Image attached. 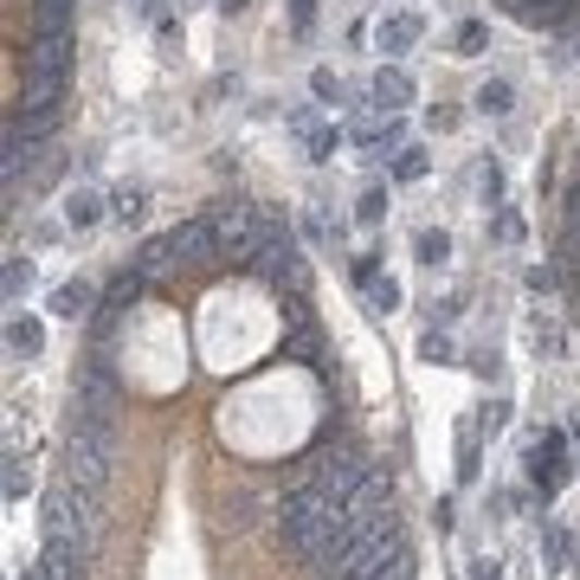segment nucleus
Listing matches in <instances>:
<instances>
[{
  "mask_svg": "<svg viewBox=\"0 0 580 580\" xmlns=\"http://www.w3.org/2000/svg\"><path fill=\"white\" fill-rule=\"evenodd\" d=\"M130 13L136 20H161V0H130Z\"/></svg>",
  "mask_w": 580,
  "mask_h": 580,
  "instance_id": "35",
  "label": "nucleus"
},
{
  "mask_svg": "<svg viewBox=\"0 0 580 580\" xmlns=\"http://www.w3.org/2000/svg\"><path fill=\"white\" fill-rule=\"evenodd\" d=\"M349 143H355V148H407V117L374 110V123H355V130H349Z\"/></svg>",
  "mask_w": 580,
  "mask_h": 580,
  "instance_id": "12",
  "label": "nucleus"
},
{
  "mask_svg": "<svg viewBox=\"0 0 580 580\" xmlns=\"http://www.w3.org/2000/svg\"><path fill=\"white\" fill-rule=\"evenodd\" d=\"M0 484H7V504H20V497L33 491V471H26V458H20V445H7V471H0Z\"/></svg>",
  "mask_w": 580,
  "mask_h": 580,
  "instance_id": "18",
  "label": "nucleus"
},
{
  "mask_svg": "<svg viewBox=\"0 0 580 580\" xmlns=\"http://www.w3.org/2000/svg\"><path fill=\"white\" fill-rule=\"evenodd\" d=\"M471 104H478V117H509V110H516V84H509V77H484Z\"/></svg>",
  "mask_w": 580,
  "mask_h": 580,
  "instance_id": "16",
  "label": "nucleus"
},
{
  "mask_svg": "<svg viewBox=\"0 0 580 580\" xmlns=\"http://www.w3.org/2000/svg\"><path fill=\"white\" fill-rule=\"evenodd\" d=\"M278 535H285V548L303 568L329 575L336 568V548L349 535V504L336 491H323V484L303 478V484H290L285 497H278Z\"/></svg>",
  "mask_w": 580,
  "mask_h": 580,
  "instance_id": "1",
  "label": "nucleus"
},
{
  "mask_svg": "<svg viewBox=\"0 0 580 580\" xmlns=\"http://www.w3.org/2000/svg\"><path fill=\"white\" fill-rule=\"evenodd\" d=\"M426 174H433V155H426L420 143L394 148V161H387V181H407V188H413V181H426Z\"/></svg>",
  "mask_w": 580,
  "mask_h": 580,
  "instance_id": "15",
  "label": "nucleus"
},
{
  "mask_svg": "<svg viewBox=\"0 0 580 580\" xmlns=\"http://www.w3.org/2000/svg\"><path fill=\"white\" fill-rule=\"evenodd\" d=\"M65 478L77 491H97L110 484V426H90V420H72V438H65Z\"/></svg>",
  "mask_w": 580,
  "mask_h": 580,
  "instance_id": "6",
  "label": "nucleus"
},
{
  "mask_svg": "<svg viewBox=\"0 0 580 580\" xmlns=\"http://www.w3.org/2000/svg\"><path fill=\"white\" fill-rule=\"evenodd\" d=\"M367 471H374V464H367V451H362V445H349V438H342V445L316 438V445H310V458H303V478H310V484H323V491H336L342 504L367 484Z\"/></svg>",
  "mask_w": 580,
  "mask_h": 580,
  "instance_id": "5",
  "label": "nucleus"
},
{
  "mask_svg": "<svg viewBox=\"0 0 580 580\" xmlns=\"http://www.w3.org/2000/svg\"><path fill=\"white\" fill-rule=\"evenodd\" d=\"M46 516H39V535H65L84 555H97V535H104V516H97V491H77L72 478H59L46 491Z\"/></svg>",
  "mask_w": 580,
  "mask_h": 580,
  "instance_id": "4",
  "label": "nucleus"
},
{
  "mask_svg": "<svg viewBox=\"0 0 580 580\" xmlns=\"http://www.w3.org/2000/svg\"><path fill=\"white\" fill-rule=\"evenodd\" d=\"M568 59H580V33H575V39H568Z\"/></svg>",
  "mask_w": 580,
  "mask_h": 580,
  "instance_id": "37",
  "label": "nucleus"
},
{
  "mask_svg": "<svg viewBox=\"0 0 580 580\" xmlns=\"http://www.w3.org/2000/svg\"><path fill=\"white\" fill-rule=\"evenodd\" d=\"M130 265L143 271L148 285H161V278H174V271H214V265H219V226L207 214L181 219V226L155 232L148 245H136V258H130Z\"/></svg>",
  "mask_w": 580,
  "mask_h": 580,
  "instance_id": "2",
  "label": "nucleus"
},
{
  "mask_svg": "<svg viewBox=\"0 0 580 580\" xmlns=\"http://www.w3.org/2000/svg\"><path fill=\"white\" fill-rule=\"evenodd\" d=\"M310 26H316V0H290V33L310 39Z\"/></svg>",
  "mask_w": 580,
  "mask_h": 580,
  "instance_id": "27",
  "label": "nucleus"
},
{
  "mask_svg": "<svg viewBox=\"0 0 580 580\" xmlns=\"http://www.w3.org/2000/svg\"><path fill=\"white\" fill-rule=\"evenodd\" d=\"M471 580H504V561H491V555H484V561H471Z\"/></svg>",
  "mask_w": 580,
  "mask_h": 580,
  "instance_id": "34",
  "label": "nucleus"
},
{
  "mask_svg": "<svg viewBox=\"0 0 580 580\" xmlns=\"http://www.w3.org/2000/svg\"><path fill=\"white\" fill-rule=\"evenodd\" d=\"M285 130H290V136H310V130H323V123H316V110H290Z\"/></svg>",
  "mask_w": 580,
  "mask_h": 580,
  "instance_id": "31",
  "label": "nucleus"
},
{
  "mask_svg": "<svg viewBox=\"0 0 580 580\" xmlns=\"http://www.w3.org/2000/svg\"><path fill=\"white\" fill-rule=\"evenodd\" d=\"M52 316H65V323H77V316H97V290L84 285V278L59 285V290H52Z\"/></svg>",
  "mask_w": 580,
  "mask_h": 580,
  "instance_id": "14",
  "label": "nucleus"
},
{
  "mask_svg": "<svg viewBox=\"0 0 580 580\" xmlns=\"http://www.w3.org/2000/svg\"><path fill=\"white\" fill-rule=\"evenodd\" d=\"M59 219H65V232H90L97 219H110V194H97V188H72V194L59 201Z\"/></svg>",
  "mask_w": 580,
  "mask_h": 580,
  "instance_id": "10",
  "label": "nucleus"
},
{
  "mask_svg": "<svg viewBox=\"0 0 580 580\" xmlns=\"http://www.w3.org/2000/svg\"><path fill=\"white\" fill-rule=\"evenodd\" d=\"M426 123H433L438 136H445V130H458V123H464V117H458V110H438V104H433V117H426Z\"/></svg>",
  "mask_w": 580,
  "mask_h": 580,
  "instance_id": "33",
  "label": "nucleus"
},
{
  "mask_svg": "<svg viewBox=\"0 0 580 580\" xmlns=\"http://www.w3.org/2000/svg\"><path fill=\"white\" fill-rule=\"evenodd\" d=\"M143 214H148V188H110V219L117 226H143Z\"/></svg>",
  "mask_w": 580,
  "mask_h": 580,
  "instance_id": "17",
  "label": "nucleus"
},
{
  "mask_svg": "<svg viewBox=\"0 0 580 580\" xmlns=\"http://www.w3.org/2000/svg\"><path fill=\"white\" fill-rule=\"evenodd\" d=\"M484 46H491V26H484V20H464V26L451 33V52H458V59H478Z\"/></svg>",
  "mask_w": 580,
  "mask_h": 580,
  "instance_id": "22",
  "label": "nucleus"
},
{
  "mask_svg": "<svg viewBox=\"0 0 580 580\" xmlns=\"http://www.w3.org/2000/svg\"><path fill=\"white\" fill-rule=\"evenodd\" d=\"M420 362H433V367L451 362V336H445V329H426V336H420Z\"/></svg>",
  "mask_w": 580,
  "mask_h": 580,
  "instance_id": "25",
  "label": "nucleus"
},
{
  "mask_svg": "<svg viewBox=\"0 0 580 580\" xmlns=\"http://www.w3.org/2000/svg\"><path fill=\"white\" fill-rule=\"evenodd\" d=\"M542 555H548V568H561L568 561V535L561 529H542Z\"/></svg>",
  "mask_w": 580,
  "mask_h": 580,
  "instance_id": "28",
  "label": "nucleus"
},
{
  "mask_svg": "<svg viewBox=\"0 0 580 580\" xmlns=\"http://www.w3.org/2000/svg\"><path fill=\"white\" fill-rule=\"evenodd\" d=\"M362 297H367V310H374V316H394L407 290H400V278H374V285H362Z\"/></svg>",
  "mask_w": 580,
  "mask_h": 580,
  "instance_id": "20",
  "label": "nucleus"
},
{
  "mask_svg": "<svg viewBox=\"0 0 580 580\" xmlns=\"http://www.w3.org/2000/svg\"><path fill=\"white\" fill-rule=\"evenodd\" d=\"M484 201H491V207L504 201V168H497V161H484Z\"/></svg>",
  "mask_w": 580,
  "mask_h": 580,
  "instance_id": "30",
  "label": "nucleus"
},
{
  "mask_svg": "<svg viewBox=\"0 0 580 580\" xmlns=\"http://www.w3.org/2000/svg\"><path fill=\"white\" fill-rule=\"evenodd\" d=\"M0 290H7V303H20V297L33 290V258H26V252H13V258H7V278H0Z\"/></svg>",
  "mask_w": 580,
  "mask_h": 580,
  "instance_id": "21",
  "label": "nucleus"
},
{
  "mask_svg": "<svg viewBox=\"0 0 580 580\" xmlns=\"http://www.w3.org/2000/svg\"><path fill=\"white\" fill-rule=\"evenodd\" d=\"M355 219H362V226H380V219H387V188H367L362 201H355Z\"/></svg>",
  "mask_w": 580,
  "mask_h": 580,
  "instance_id": "26",
  "label": "nucleus"
},
{
  "mask_svg": "<svg viewBox=\"0 0 580 580\" xmlns=\"http://www.w3.org/2000/svg\"><path fill=\"white\" fill-rule=\"evenodd\" d=\"M278 355H285V362L323 367V329H316V316H303V323H285V342H278Z\"/></svg>",
  "mask_w": 580,
  "mask_h": 580,
  "instance_id": "11",
  "label": "nucleus"
},
{
  "mask_svg": "<svg viewBox=\"0 0 580 580\" xmlns=\"http://www.w3.org/2000/svg\"><path fill=\"white\" fill-rule=\"evenodd\" d=\"M349 271H355V285H374V278H380V252H355Z\"/></svg>",
  "mask_w": 580,
  "mask_h": 580,
  "instance_id": "29",
  "label": "nucleus"
},
{
  "mask_svg": "<svg viewBox=\"0 0 580 580\" xmlns=\"http://www.w3.org/2000/svg\"><path fill=\"white\" fill-rule=\"evenodd\" d=\"M310 97H316V104H349V84L329 72V65H316V72H310Z\"/></svg>",
  "mask_w": 580,
  "mask_h": 580,
  "instance_id": "24",
  "label": "nucleus"
},
{
  "mask_svg": "<svg viewBox=\"0 0 580 580\" xmlns=\"http://www.w3.org/2000/svg\"><path fill=\"white\" fill-rule=\"evenodd\" d=\"M413 252H420V265H445V258H451V232H445V226H426V232H420V239H413Z\"/></svg>",
  "mask_w": 580,
  "mask_h": 580,
  "instance_id": "19",
  "label": "nucleus"
},
{
  "mask_svg": "<svg viewBox=\"0 0 580 580\" xmlns=\"http://www.w3.org/2000/svg\"><path fill=\"white\" fill-rule=\"evenodd\" d=\"M239 7H245V0H219V13H239Z\"/></svg>",
  "mask_w": 580,
  "mask_h": 580,
  "instance_id": "36",
  "label": "nucleus"
},
{
  "mask_svg": "<svg viewBox=\"0 0 580 580\" xmlns=\"http://www.w3.org/2000/svg\"><path fill=\"white\" fill-rule=\"evenodd\" d=\"M420 97V84H413V72L400 65V59H387V65H374V77H367V104L374 110H387V117H407V104Z\"/></svg>",
  "mask_w": 580,
  "mask_h": 580,
  "instance_id": "7",
  "label": "nucleus"
},
{
  "mask_svg": "<svg viewBox=\"0 0 580 580\" xmlns=\"http://www.w3.org/2000/svg\"><path fill=\"white\" fill-rule=\"evenodd\" d=\"M522 285H529V290H555V265H529V271H522Z\"/></svg>",
  "mask_w": 580,
  "mask_h": 580,
  "instance_id": "32",
  "label": "nucleus"
},
{
  "mask_svg": "<svg viewBox=\"0 0 580 580\" xmlns=\"http://www.w3.org/2000/svg\"><path fill=\"white\" fill-rule=\"evenodd\" d=\"M426 39V20L413 13V7H394V13H380L374 20V46L387 52V59H400V52H413Z\"/></svg>",
  "mask_w": 580,
  "mask_h": 580,
  "instance_id": "8",
  "label": "nucleus"
},
{
  "mask_svg": "<svg viewBox=\"0 0 580 580\" xmlns=\"http://www.w3.org/2000/svg\"><path fill=\"white\" fill-rule=\"evenodd\" d=\"M7 349H13L20 362H39V355H46V323H39V316H13V323H7Z\"/></svg>",
  "mask_w": 580,
  "mask_h": 580,
  "instance_id": "13",
  "label": "nucleus"
},
{
  "mask_svg": "<svg viewBox=\"0 0 580 580\" xmlns=\"http://www.w3.org/2000/svg\"><path fill=\"white\" fill-rule=\"evenodd\" d=\"M349 143V130H336V123H323V130H310L303 148H310V161H336V148Z\"/></svg>",
  "mask_w": 580,
  "mask_h": 580,
  "instance_id": "23",
  "label": "nucleus"
},
{
  "mask_svg": "<svg viewBox=\"0 0 580 580\" xmlns=\"http://www.w3.org/2000/svg\"><path fill=\"white\" fill-rule=\"evenodd\" d=\"M245 271L265 278L278 297H310V258H303V245L290 239L285 219H271V214H265V239H258V252H252Z\"/></svg>",
  "mask_w": 580,
  "mask_h": 580,
  "instance_id": "3",
  "label": "nucleus"
},
{
  "mask_svg": "<svg viewBox=\"0 0 580 580\" xmlns=\"http://www.w3.org/2000/svg\"><path fill=\"white\" fill-rule=\"evenodd\" d=\"M529 478H535V491H542V504L568 484V464H561V433H542L529 445Z\"/></svg>",
  "mask_w": 580,
  "mask_h": 580,
  "instance_id": "9",
  "label": "nucleus"
}]
</instances>
